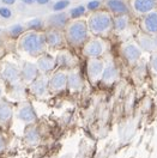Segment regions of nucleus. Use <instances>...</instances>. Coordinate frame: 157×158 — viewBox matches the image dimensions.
<instances>
[{"label":"nucleus","instance_id":"1","mask_svg":"<svg viewBox=\"0 0 157 158\" xmlns=\"http://www.w3.org/2000/svg\"><path fill=\"white\" fill-rule=\"evenodd\" d=\"M18 49L31 58H39L47 53V44L45 41V34L37 30H28L22 32L18 37Z\"/></svg>","mask_w":157,"mask_h":158},{"label":"nucleus","instance_id":"2","mask_svg":"<svg viewBox=\"0 0 157 158\" xmlns=\"http://www.w3.org/2000/svg\"><path fill=\"white\" fill-rule=\"evenodd\" d=\"M85 20L89 32L92 36L104 39L113 31V15L106 9H98L90 12Z\"/></svg>","mask_w":157,"mask_h":158},{"label":"nucleus","instance_id":"3","mask_svg":"<svg viewBox=\"0 0 157 158\" xmlns=\"http://www.w3.org/2000/svg\"><path fill=\"white\" fill-rule=\"evenodd\" d=\"M62 31H64L66 44L72 48H82L83 44L90 37L87 20L83 18L69 20L64 27Z\"/></svg>","mask_w":157,"mask_h":158},{"label":"nucleus","instance_id":"4","mask_svg":"<svg viewBox=\"0 0 157 158\" xmlns=\"http://www.w3.org/2000/svg\"><path fill=\"white\" fill-rule=\"evenodd\" d=\"M108 49V43L103 37L90 36L89 40L82 47V54L87 59H97L102 58Z\"/></svg>","mask_w":157,"mask_h":158},{"label":"nucleus","instance_id":"5","mask_svg":"<svg viewBox=\"0 0 157 158\" xmlns=\"http://www.w3.org/2000/svg\"><path fill=\"white\" fill-rule=\"evenodd\" d=\"M120 53H121V55L124 56V59L126 60V62L131 67H136L139 64V61L142 60L143 54H144L143 50L140 49V47L136 42V40H132V41L129 40V41L121 43Z\"/></svg>","mask_w":157,"mask_h":158},{"label":"nucleus","instance_id":"6","mask_svg":"<svg viewBox=\"0 0 157 158\" xmlns=\"http://www.w3.org/2000/svg\"><path fill=\"white\" fill-rule=\"evenodd\" d=\"M106 67V60L102 58L88 59L87 61V77L92 85L101 83V79Z\"/></svg>","mask_w":157,"mask_h":158},{"label":"nucleus","instance_id":"7","mask_svg":"<svg viewBox=\"0 0 157 158\" xmlns=\"http://www.w3.org/2000/svg\"><path fill=\"white\" fill-rule=\"evenodd\" d=\"M48 85L50 94H61L67 90V71L57 69L48 76Z\"/></svg>","mask_w":157,"mask_h":158},{"label":"nucleus","instance_id":"8","mask_svg":"<svg viewBox=\"0 0 157 158\" xmlns=\"http://www.w3.org/2000/svg\"><path fill=\"white\" fill-rule=\"evenodd\" d=\"M28 89H29V92L35 98L41 99V101L47 99L50 96L48 85V76L40 74L32 83H30L28 85Z\"/></svg>","mask_w":157,"mask_h":158},{"label":"nucleus","instance_id":"9","mask_svg":"<svg viewBox=\"0 0 157 158\" xmlns=\"http://www.w3.org/2000/svg\"><path fill=\"white\" fill-rule=\"evenodd\" d=\"M127 4L129 12L140 18L157 9L156 0H127Z\"/></svg>","mask_w":157,"mask_h":158},{"label":"nucleus","instance_id":"10","mask_svg":"<svg viewBox=\"0 0 157 158\" xmlns=\"http://www.w3.org/2000/svg\"><path fill=\"white\" fill-rule=\"evenodd\" d=\"M45 41L47 44V48L49 49H62L66 44L64 31L61 29H55V28H48L45 32Z\"/></svg>","mask_w":157,"mask_h":158},{"label":"nucleus","instance_id":"11","mask_svg":"<svg viewBox=\"0 0 157 158\" xmlns=\"http://www.w3.org/2000/svg\"><path fill=\"white\" fill-rule=\"evenodd\" d=\"M0 76L2 80L9 84L10 86H15L17 84L22 83V77H20V67L16 64L12 62H5L1 67Z\"/></svg>","mask_w":157,"mask_h":158},{"label":"nucleus","instance_id":"12","mask_svg":"<svg viewBox=\"0 0 157 158\" xmlns=\"http://www.w3.org/2000/svg\"><path fill=\"white\" fill-rule=\"evenodd\" d=\"M55 61H57V69H60L70 71L74 67H78L77 56L65 48L58 50V53L55 55Z\"/></svg>","mask_w":157,"mask_h":158},{"label":"nucleus","instance_id":"13","mask_svg":"<svg viewBox=\"0 0 157 158\" xmlns=\"http://www.w3.org/2000/svg\"><path fill=\"white\" fill-rule=\"evenodd\" d=\"M84 88V79L78 67L67 71V90L71 94H78Z\"/></svg>","mask_w":157,"mask_h":158},{"label":"nucleus","instance_id":"14","mask_svg":"<svg viewBox=\"0 0 157 158\" xmlns=\"http://www.w3.org/2000/svg\"><path fill=\"white\" fill-rule=\"evenodd\" d=\"M36 67L39 69L40 74H45L49 76L50 73H53L57 69V61L55 56L50 55L48 53H45L42 55H40L39 58H36Z\"/></svg>","mask_w":157,"mask_h":158},{"label":"nucleus","instance_id":"15","mask_svg":"<svg viewBox=\"0 0 157 158\" xmlns=\"http://www.w3.org/2000/svg\"><path fill=\"white\" fill-rule=\"evenodd\" d=\"M139 27H140V31L144 34L151 35V36L157 35V9L143 16L140 18Z\"/></svg>","mask_w":157,"mask_h":158},{"label":"nucleus","instance_id":"16","mask_svg":"<svg viewBox=\"0 0 157 158\" xmlns=\"http://www.w3.org/2000/svg\"><path fill=\"white\" fill-rule=\"evenodd\" d=\"M17 116L20 121H23L27 125H32L36 121V118H37V115L35 113V109L28 101H24V102L20 103L19 108L17 110Z\"/></svg>","mask_w":157,"mask_h":158},{"label":"nucleus","instance_id":"17","mask_svg":"<svg viewBox=\"0 0 157 158\" xmlns=\"http://www.w3.org/2000/svg\"><path fill=\"white\" fill-rule=\"evenodd\" d=\"M40 76V72L35 62H30V61H25L23 62L22 67H20V77H22V81L28 86L30 83H32L35 79Z\"/></svg>","mask_w":157,"mask_h":158},{"label":"nucleus","instance_id":"18","mask_svg":"<svg viewBox=\"0 0 157 158\" xmlns=\"http://www.w3.org/2000/svg\"><path fill=\"white\" fill-rule=\"evenodd\" d=\"M119 79V69L118 66L113 62V61H106V67H104V72L101 79V83L104 85H113L117 80Z\"/></svg>","mask_w":157,"mask_h":158},{"label":"nucleus","instance_id":"19","mask_svg":"<svg viewBox=\"0 0 157 158\" xmlns=\"http://www.w3.org/2000/svg\"><path fill=\"white\" fill-rule=\"evenodd\" d=\"M104 9L109 11L113 16H120V15H128V4L125 0H107L104 4Z\"/></svg>","mask_w":157,"mask_h":158},{"label":"nucleus","instance_id":"20","mask_svg":"<svg viewBox=\"0 0 157 158\" xmlns=\"http://www.w3.org/2000/svg\"><path fill=\"white\" fill-rule=\"evenodd\" d=\"M136 42L138 43V46L140 47V49L143 50V53H149V54L156 53L155 43H154V36L144 34V32L140 31L137 35Z\"/></svg>","mask_w":157,"mask_h":158},{"label":"nucleus","instance_id":"21","mask_svg":"<svg viewBox=\"0 0 157 158\" xmlns=\"http://www.w3.org/2000/svg\"><path fill=\"white\" fill-rule=\"evenodd\" d=\"M129 28V13L128 15H120L113 16V31L124 32Z\"/></svg>","mask_w":157,"mask_h":158},{"label":"nucleus","instance_id":"22","mask_svg":"<svg viewBox=\"0 0 157 158\" xmlns=\"http://www.w3.org/2000/svg\"><path fill=\"white\" fill-rule=\"evenodd\" d=\"M13 118V108L9 102L0 101V123H9Z\"/></svg>","mask_w":157,"mask_h":158},{"label":"nucleus","instance_id":"23","mask_svg":"<svg viewBox=\"0 0 157 158\" xmlns=\"http://www.w3.org/2000/svg\"><path fill=\"white\" fill-rule=\"evenodd\" d=\"M24 138L28 143H31V144H35L40 138V134H39V131L37 128L32 125H29L27 129H25V134H24Z\"/></svg>","mask_w":157,"mask_h":158},{"label":"nucleus","instance_id":"24","mask_svg":"<svg viewBox=\"0 0 157 158\" xmlns=\"http://www.w3.org/2000/svg\"><path fill=\"white\" fill-rule=\"evenodd\" d=\"M149 69L151 71V73L155 74L157 77V52L150 54V58H149Z\"/></svg>","mask_w":157,"mask_h":158},{"label":"nucleus","instance_id":"25","mask_svg":"<svg viewBox=\"0 0 157 158\" xmlns=\"http://www.w3.org/2000/svg\"><path fill=\"white\" fill-rule=\"evenodd\" d=\"M5 146H6V143H5V139H4V137L0 134V152L5 148Z\"/></svg>","mask_w":157,"mask_h":158},{"label":"nucleus","instance_id":"26","mask_svg":"<svg viewBox=\"0 0 157 158\" xmlns=\"http://www.w3.org/2000/svg\"><path fill=\"white\" fill-rule=\"evenodd\" d=\"M154 43H155V49H156V52H157V35L154 36Z\"/></svg>","mask_w":157,"mask_h":158},{"label":"nucleus","instance_id":"27","mask_svg":"<svg viewBox=\"0 0 157 158\" xmlns=\"http://www.w3.org/2000/svg\"><path fill=\"white\" fill-rule=\"evenodd\" d=\"M5 2H7V4H11V2H13V0H4Z\"/></svg>","mask_w":157,"mask_h":158},{"label":"nucleus","instance_id":"28","mask_svg":"<svg viewBox=\"0 0 157 158\" xmlns=\"http://www.w3.org/2000/svg\"><path fill=\"white\" fill-rule=\"evenodd\" d=\"M0 44H1V37H0Z\"/></svg>","mask_w":157,"mask_h":158},{"label":"nucleus","instance_id":"29","mask_svg":"<svg viewBox=\"0 0 157 158\" xmlns=\"http://www.w3.org/2000/svg\"><path fill=\"white\" fill-rule=\"evenodd\" d=\"M156 2H157V0H156Z\"/></svg>","mask_w":157,"mask_h":158}]
</instances>
